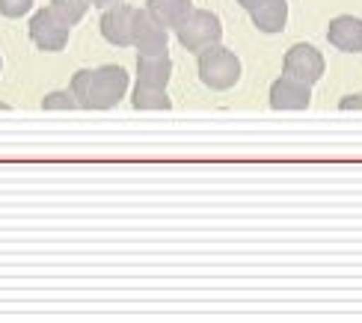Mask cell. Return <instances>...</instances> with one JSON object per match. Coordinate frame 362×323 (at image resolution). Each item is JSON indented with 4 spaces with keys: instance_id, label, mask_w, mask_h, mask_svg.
<instances>
[{
    "instance_id": "obj_1",
    "label": "cell",
    "mask_w": 362,
    "mask_h": 323,
    "mask_svg": "<svg viewBox=\"0 0 362 323\" xmlns=\"http://www.w3.org/2000/svg\"><path fill=\"white\" fill-rule=\"evenodd\" d=\"M196 71H199V81L211 92H229L240 81L244 66H240L235 51L223 48V45H211V48L202 51L199 59H196Z\"/></svg>"
},
{
    "instance_id": "obj_2",
    "label": "cell",
    "mask_w": 362,
    "mask_h": 323,
    "mask_svg": "<svg viewBox=\"0 0 362 323\" xmlns=\"http://www.w3.org/2000/svg\"><path fill=\"white\" fill-rule=\"evenodd\" d=\"M175 39L185 51L199 57L202 51H208L211 45H220L223 39V21L217 18V12L208 9H193L190 18L175 30Z\"/></svg>"
},
{
    "instance_id": "obj_3",
    "label": "cell",
    "mask_w": 362,
    "mask_h": 323,
    "mask_svg": "<svg viewBox=\"0 0 362 323\" xmlns=\"http://www.w3.org/2000/svg\"><path fill=\"white\" fill-rule=\"evenodd\" d=\"M128 69L122 66H98L93 69V92H89V110H113L128 95Z\"/></svg>"
},
{
    "instance_id": "obj_4",
    "label": "cell",
    "mask_w": 362,
    "mask_h": 323,
    "mask_svg": "<svg viewBox=\"0 0 362 323\" xmlns=\"http://www.w3.org/2000/svg\"><path fill=\"white\" fill-rule=\"evenodd\" d=\"M69 33H71V27L63 18H57L51 6L33 12V18H30V42H33L36 48L45 51V54L66 51Z\"/></svg>"
},
{
    "instance_id": "obj_5",
    "label": "cell",
    "mask_w": 362,
    "mask_h": 323,
    "mask_svg": "<svg viewBox=\"0 0 362 323\" xmlns=\"http://www.w3.org/2000/svg\"><path fill=\"white\" fill-rule=\"evenodd\" d=\"M324 71H327V59L309 42L294 45V48H288V51H285V57H282V74H291V78L303 81V83L315 86L324 78Z\"/></svg>"
},
{
    "instance_id": "obj_6",
    "label": "cell",
    "mask_w": 362,
    "mask_h": 323,
    "mask_svg": "<svg viewBox=\"0 0 362 323\" xmlns=\"http://www.w3.org/2000/svg\"><path fill=\"white\" fill-rule=\"evenodd\" d=\"M170 27H163L146 6L134 9V45L137 54H167L170 51Z\"/></svg>"
},
{
    "instance_id": "obj_7",
    "label": "cell",
    "mask_w": 362,
    "mask_h": 323,
    "mask_svg": "<svg viewBox=\"0 0 362 323\" xmlns=\"http://www.w3.org/2000/svg\"><path fill=\"white\" fill-rule=\"evenodd\" d=\"M98 27L104 42H110L113 48H128V45H134V6H128L122 0L116 6L101 9Z\"/></svg>"
},
{
    "instance_id": "obj_8",
    "label": "cell",
    "mask_w": 362,
    "mask_h": 323,
    "mask_svg": "<svg viewBox=\"0 0 362 323\" xmlns=\"http://www.w3.org/2000/svg\"><path fill=\"white\" fill-rule=\"evenodd\" d=\"M274 110H306L312 104V83H303L291 78V74H282L270 83V95H267Z\"/></svg>"
},
{
    "instance_id": "obj_9",
    "label": "cell",
    "mask_w": 362,
    "mask_h": 323,
    "mask_svg": "<svg viewBox=\"0 0 362 323\" xmlns=\"http://www.w3.org/2000/svg\"><path fill=\"white\" fill-rule=\"evenodd\" d=\"M327 39L341 54H359L362 51V18H356V15H336L327 27Z\"/></svg>"
},
{
    "instance_id": "obj_10",
    "label": "cell",
    "mask_w": 362,
    "mask_h": 323,
    "mask_svg": "<svg viewBox=\"0 0 362 323\" xmlns=\"http://www.w3.org/2000/svg\"><path fill=\"white\" fill-rule=\"evenodd\" d=\"M252 27L264 36H276L288 24V0H262L259 6L250 12Z\"/></svg>"
},
{
    "instance_id": "obj_11",
    "label": "cell",
    "mask_w": 362,
    "mask_h": 323,
    "mask_svg": "<svg viewBox=\"0 0 362 323\" xmlns=\"http://www.w3.org/2000/svg\"><path fill=\"white\" fill-rule=\"evenodd\" d=\"M146 9L152 12L163 27L178 30L193 15L196 6H193V0H146Z\"/></svg>"
},
{
    "instance_id": "obj_12",
    "label": "cell",
    "mask_w": 362,
    "mask_h": 323,
    "mask_svg": "<svg viewBox=\"0 0 362 323\" xmlns=\"http://www.w3.org/2000/svg\"><path fill=\"white\" fill-rule=\"evenodd\" d=\"M173 78V59L167 54H137V81L167 86Z\"/></svg>"
},
{
    "instance_id": "obj_13",
    "label": "cell",
    "mask_w": 362,
    "mask_h": 323,
    "mask_svg": "<svg viewBox=\"0 0 362 323\" xmlns=\"http://www.w3.org/2000/svg\"><path fill=\"white\" fill-rule=\"evenodd\" d=\"M131 104L137 110H170L173 107V98L167 86H155V83H146V81H137L131 89Z\"/></svg>"
},
{
    "instance_id": "obj_14",
    "label": "cell",
    "mask_w": 362,
    "mask_h": 323,
    "mask_svg": "<svg viewBox=\"0 0 362 323\" xmlns=\"http://www.w3.org/2000/svg\"><path fill=\"white\" fill-rule=\"evenodd\" d=\"M48 6L54 9L57 18H63L69 27H78L86 18L89 6H93V0H51Z\"/></svg>"
},
{
    "instance_id": "obj_15",
    "label": "cell",
    "mask_w": 362,
    "mask_h": 323,
    "mask_svg": "<svg viewBox=\"0 0 362 323\" xmlns=\"http://www.w3.org/2000/svg\"><path fill=\"white\" fill-rule=\"evenodd\" d=\"M71 95L78 98V104L83 107V110H89V92H93V69H81L71 74Z\"/></svg>"
},
{
    "instance_id": "obj_16",
    "label": "cell",
    "mask_w": 362,
    "mask_h": 323,
    "mask_svg": "<svg viewBox=\"0 0 362 323\" xmlns=\"http://www.w3.org/2000/svg\"><path fill=\"white\" fill-rule=\"evenodd\" d=\"M42 107L45 110H74V107H81V104L71 95V89H59V92H48V95L42 98Z\"/></svg>"
},
{
    "instance_id": "obj_17",
    "label": "cell",
    "mask_w": 362,
    "mask_h": 323,
    "mask_svg": "<svg viewBox=\"0 0 362 323\" xmlns=\"http://www.w3.org/2000/svg\"><path fill=\"white\" fill-rule=\"evenodd\" d=\"M27 12H33V0H0V15L4 18L18 21Z\"/></svg>"
},
{
    "instance_id": "obj_18",
    "label": "cell",
    "mask_w": 362,
    "mask_h": 323,
    "mask_svg": "<svg viewBox=\"0 0 362 323\" xmlns=\"http://www.w3.org/2000/svg\"><path fill=\"white\" fill-rule=\"evenodd\" d=\"M341 110H362V92H354V95H344L339 101Z\"/></svg>"
},
{
    "instance_id": "obj_19",
    "label": "cell",
    "mask_w": 362,
    "mask_h": 323,
    "mask_svg": "<svg viewBox=\"0 0 362 323\" xmlns=\"http://www.w3.org/2000/svg\"><path fill=\"white\" fill-rule=\"evenodd\" d=\"M235 4H238L240 9H247V12H252L255 6H259V4H262V0H235Z\"/></svg>"
},
{
    "instance_id": "obj_20",
    "label": "cell",
    "mask_w": 362,
    "mask_h": 323,
    "mask_svg": "<svg viewBox=\"0 0 362 323\" xmlns=\"http://www.w3.org/2000/svg\"><path fill=\"white\" fill-rule=\"evenodd\" d=\"M116 4H122V0H93L95 9H107V6H116Z\"/></svg>"
},
{
    "instance_id": "obj_21",
    "label": "cell",
    "mask_w": 362,
    "mask_h": 323,
    "mask_svg": "<svg viewBox=\"0 0 362 323\" xmlns=\"http://www.w3.org/2000/svg\"><path fill=\"white\" fill-rule=\"evenodd\" d=\"M0 71H4V57H0Z\"/></svg>"
}]
</instances>
